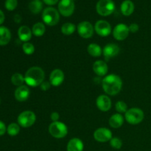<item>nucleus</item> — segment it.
I'll return each instance as SVG.
<instances>
[{"mask_svg":"<svg viewBox=\"0 0 151 151\" xmlns=\"http://www.w3.org/2000/svg\"><path fill=\"white\" fill-rule=\"evenodd\" d=\"M36 1H40V0H36Z\"/></svg>","mask_w":151,"mask_h":151,"instance_id":"ea45409f","label":"nucleus"},{"mask_svg":"<svg viewBox=\"0 0 151 151\" xmlns=\"http://www.w3.org/2000/svg\"><path fill=\"white\" fill-rule=\"evenodd\" d=\"M46 32L45 25L41 22H37L32 26V35L36 37H41L44 35Z\"/></svg>","mask_w":151,"mask_h":151,"instance_id":"b1692460","label":"nucleus"},{"mask_svg":"<svg viewBox=\"0 0 151 151\" xmlns=\"http://www.w3.org/2000/svg\"><path fill=\"white\" fill-rule=\"evenodd\" d=\"M51 83H50V81H44V82L42 83L40 85V88H41V89L42 90V91H47V90H49L50 88V87H51Z\"/></svg>","mask_w":151,"mask_h":151,"instance_id":"473e14b6","label":"nucleus"},{"mask_svg":"<svg viewBox=\"0 0 151 151\" xmlns=\"http://www.w3.org/2000/svg\"><path fill=\"white\" fill-rule=\"evenodd\" d=\"M20 132V125L18 123L12 122L7 127V133L10 137H16Z\"/></svg>","mask_w":151,"mask_h":151,"instance_id":"bb28decb","label":"nucleus"},{"mask_svg":"<svg viewBox=\"0 0 151 151\" xmlns=\"http://www.w3.org/2000/svg\"><path fill=\"white\" fill-rule=\"evenodd\" d=\"M124 117L121 114H114L109 119V125L113 128H119L123 125Z\"/></svg>","mask_w":151,"mask_h":151,"instance_id":"4be33fe9","label":"nucleus"},{"mask_svg":"<svg viewBox=\"0 0 151 151\" xmlns=\"http://www.w3.org/2000/svg\"><path fill=\"white\" fill-rule=\"evenodd\" d=\"M128 27H129L130 32H133V33H134V32H137V31L139 30V25L137 24V23L131 24Z\"/></svg>","mask_w":151,"mask_h":151,"instance_id":"72a5a7b5","label":"nucleus"},{"mask_svg":"<svg viewBox=\"0 0 151 151\" xmlns=\"http://www.w3.org/2000/svg\"><path fill=\"white\" fill-rule=\"evenodd\" d=\"M119 52H120V49H119V46L116 44L111 43V44H108L107 45L105 46L103 50V54L106 60H109L110 58L117 55Z\"/></svg>","mask_w":151,"mask_h":151,"instance_id":"dca6fc26","label":"nucleus"},{"mask_svg":"<svg viewBox=\"0 0 151 151\" xmlns=\"http://www.w3.org/2000/svg\"><path fill=\"white\" fill-rule=\"evenodd\" d=\"M73 1H75V0H73Z\"/></svg>","mask_w":151,"mask_h":151,"instance_id":"37998d69","label":"nucleus"},{"mask_svg":"<svg viewBox=\"0 0 151 151\" xmlns=\"http://www.w3.org/2000/svg\"><path fill=\"white\" fill-rule=\"evenodd\" d=\"M11 83L16 86H21L24 85V83H25L24 76L20 73L13 74L11 77Z\"/></svg>","mask_w":151,"mask_h":151,"instance_id":"cd10ccee","label":"nucleus"},{"mask_svg":"<svg viewBox=\"0 0 151 151\" xmlns=\"http://www.w3.org/2000/svg\"><path fill=\"white\" fill-rule=\"evenodd\" d=\"M103 91L111 96L119 94L122 87V81L120 77L115 74L106 75L102 81Z\"/></svg>","mask_w":151,"mask_h":151,"instance_id":"f257e3e1","label":"nucleus"},{"mask_svg":"<svg viewBox=\"0 0 151 151\" xmlns=\"http://www.w3.org/2000/svg\"><path fill=\"white\" fill-rule=\"evenodd\" d=\"M94 30L100 36L107 37L111 32V26L107 21L99 20L95 23Z\"/></svg>","mask_w":151,"mask_h":151,"instance_id":"9b49d317","label":"nucleus"},{"mask_svg":"<svg viewBox=\"0 0 151 151\" xmlns=\"http://www.w3.org/2000/svg\"><path fill=\"white\" fill-rule=\"evenodd\" d=\"M42 20L48 26H55L60 21V13L54 7H48L43 10Z\"/></svg>","mask_w":151,"mask_h":151,"instance_id":"7ed1b4c3","label":"nucleus"},{"mask_svg":"<svg viewBox=\"0 0 151 151\" xmlns=\"http://www.w3.org/2000/svg\"><path fill=\"white\" fill-rule=\"evenodd\" d=\"M129 27L125 24L116 25L113 29V36L117 41H123L129 35Z\"/></svg>","mask_w":151,"mask_h":151,"instance_id":"f8f14e48","label":"nucleus"},{"mask_svg":"<svg viewBox=\"0 0 151 151\" xmlns=\"http://www.w3.org/2000/svg\"><path fill=\"white\" fill-rule=\"evenodd\" d=\"M77 29L79 35L83 38H90L94 34V29L93 25L89 22L84 21L78 24Z\"/></svg>","mask_w":151,"mask_h":151,"instance_id":"1a4fd4ad","label":"nucleus"},{"mask_svg":"<svg viewBox=\"0 0 151 151\" xmlns=\"http://www.w3.org/2000/svg\"><path fill=\"white\" fill-rule=\"evenodd\" d=\"M36 115L32 111H24L19 115L17 118L18 124L22 128H29L35 124Z\"/></svg>","mask_w":151,"mask_h":151,"instance_id":"0eeeda50","label":"nucleus"},{"mask_svg":"<svg viewBox=\"0 0 151 151\" xmlns=\"http://www.w3.org/2000/svg\"><path fill=\"white\" fill-rule=\"evenodd\" d=\"M30 151H35V150H30Z\"/></svg>","mask_w":151,"mask_h":151,"instance_id":"79ce46f5","label":"nucleus"},{"mask_svg":"<svg viewBox=\"0 0 151 151\" xmlns=\"http://www.w3.org/2000/svg\"><path fill=\"white\" fill-rule=\"evenodd\" d=\"M18 5L17 0H6L4 2V7L9 11H13Z\"/></svg>","mask_w":151,"mask_h":151,"instance_id":"2f4dec72","label":"nucleus"},{"mask_svg":"<svg viewBox=\"0 0 151 151\" xmlns=\"http://www.w3.org/2000/svg\"><path fill=\"white\" fill-rule=\"evenodd\" d=\"M64 73L60 69H55L50 73V82L53 86H59L64 81Z\"/></svg>","mask_w":151,"mask_h":151,"instance_id":"4468645a","label":"nucleus"},{"mask_svg":"<svg viewBox=\"0 0 151 151\" xmlns=\"http://www.w3.org/2000/svg\"><path fill=\"white\" fill-rule=\"evenodd\" d=\"M135 6L131 0H125L121 4L120 10L122 14L125 16H129L134 13Z\"/></svg>","mask_w":151,"mask_h":151,"instance_id":"412c9836","label":"nucleus"},{"mask_svg":"<svg viewBox=\"0 0 151 151\" xmlns=\"http://www.w3.org/2000/svg\"><path fill=\"white\" fill-rule=\"evenodd\" d=\"M96 105H97V107L98 108L99 110L103 112H106L109 111L111 109L112 103L110 97H108L107 95H105V94H102L97 98Z\"/></svg>","mask_w":151,"mask_h":151,"instance_id":"ddd939ff","label":"nucleus"},{"mask_svg":"<svg viewBox=\"0 0 151 151\" xmlns=\"http://www.w3.org/2000/svg\"><path fill=\"white\" fill-rule=\"evenodd\" d=\"M4 19H5V16H4V13H3L2 10H0V25H1L3 23H4Z\"/></svg>","mask_w":151,"mask_h":151,"instance_id":"4c0bfd02","label":"nucleus"},{"mask_svg":"<svg viewBox=\"0 0 151 151\" xmlns=\"http://www.w3.org/2000/svg\"><path fill=\"white\" fill-rule=\"evenodd\" d=\"M22 50L25 54L27 55H31L35 52V47L32 43L25 42L24 43L23 46H22Z\"/></svg>","mask_w":151,"mask_h":151,"instance_id":"c85d7f7f","label":"nucleus"},{"mask_svg":"<svg viewBox=\"0 0 151 151\" xmlns=\"http://www.w3.org/2000/svg\"><path fill=\"white\" fill-rule=\"evenodd\" d=\"M115 109L119 114H125V112L128 110L127 104L124 101H122V100L116 102V104H115Z\"/></svg>","mask_w":151,"mask_h":151,"instance_id":"c756f323","label":"nucleus"},{"mask_svg":"<svg viewBox=\"0 0 151 151\" xmlns=\"http://www.w3.org/2000/svg\"><path fill=\"white\" fill-rule=\"evenodd\" d=\"M30 94V90L27 86L22 85L19 86L14 92L15 98L19 102H24L28 100Z\"/></svg>","mask_w":151,"mask_h":151,"instance_id":"2eb2a0df","label":"nucleus"},{"mask_svg":"<svg viewBox=\"0 0 151 151\" xmlns=\"http://www.w3.org/2000/svg\"><path fill=\"white\" fill-rule=\"evenodd\" d=\"M75 5L73 0H60L58 2V12L65 17H69L73 14Z\"/></svg>","mask_w":151,"mask_h":151,"instance_id":"6e6552de","label":"nucleus"},{"mask_svg":"<svg viewBox=\"0 0 151 151\" xmlns=\"http://www.w3.org/2000/svg\"><path fill=\"white\" fill-rule=\"evenodd\" d=\"M13 19H14V22H16V23H20L21 21H22V17H21L20 15L16 14L14 16V18H13Z\"/></svg>","mask_w":151,"mask_h":151,"instance_id":"58836bf2","label":"nucleus"},{"mask_svg":"<svg viewBox=\"0 0 151 151\" xmlns=\"http://www.w3.org/2000/svg\"><path fill=\"white\" fill-rule=\"evenodd\" d=\"M125 118L131 125H138L141 123L145 118V114L139 108H131L125 114Z\"/></svg>","mask_w":151,"mask_h":151,"instance_id":"20e7f679","label":"nucleus"},{"mask_svg":"<svg viewBox=\"0 0 151 151\" xmlns=\"http://www.w3.org/2000/svg\"><path fill=\"white\" fill-rule=\"evenodd\" d=\"M59 118H60V115L58 112H52L50 115V119L52 122H58L59 120Z\"/></svg>","mask_w":151,"mask_h":151,"instance_id":"c9c22d12","label":"nucleus"},{"mask_svg":"<svg viewBox=\"0 0 151 151\" xmlns=\"http://www.w3.org/2000/svg\"><path fill=\"white\" fill-rule=\"evenodd\" d=\"M94 138L98 142H110L112 137V132L107 128H97L94 133Z\"/></svg>","mask_w":151,"mask_h":151,"instance_id":"9d476101","label":"nucleus"},{"mask_svg":"<svg viewBox=\"0 0 151 151\" xmlns=\"http://www.w3.org/2000/svg\"><path fill=\"white\" fill-rule=\"evenodd\" d=\"M29 9L33 14H38L43 9V3L41 1L32 0L29 2Z\"/></svg>","mask_w":151,"mask_h":151,"instance_id":"393cba45","label":"nucleus"},{"mask_svg":"<svg viewBox=\"0 0 151 151\" xmlns=\"http://www.w3.org/2000/svg\"><path fill=\"white\" fill-rule=\"evenodd\" d=\"M83 142L79 138H73L70 139L66 146L67 151H83Z\"/></svg>","mask_w":151,"mask_h":151,"instance_id":"6ab92c4d","label":"nucleus"},{"mask_svg":"<svg viewBox=\"0 0 151 151\" xmlns=\"http://www.w3.org/2000/svg\"><path fill=\"white\" fill-rule=\"evenodd\" d=\"M45 73L41 67L32 66L26 72L24 75V81L27 86L30 87H36L41 85L44 81Z\"/></svg>","mask_w":151,"mask_h":151,"instance_id":"f03ea898","label":"nucleus"},{"mask_svg":"<svg viewBox=\"0 0 151 151\" xmlns=\"http://www.w3.org/2000/svg\"><path fill=\"white\" fill-rule=\"evenodd\" d=\"M11 32L10 30L4 26H0V46H5L10 41Z\"/></svg>","mask_w":151,"mask_h":151,"instance_id":"aec40b11","label":"nucleus"},{"mask_svg":"<svg viewBox=\"0 0 151 151\" xmlns=\"http://www.w3.org/2000/svg\"><path fill=\"white\" fill-rule=\"evenodd\" d=\"M0 103H1V100H0Z\"/></svg>","mask_w":151,"mask_h":151,"instance_id":"a19ab883","label":"nucleus"},{"mask_svg":"<svg viewBox=\"0 0 151 151\" xmlns=\"http://www.w3.org/2000/svg\"><path fill=\"white\" fill-rule=\"evenodd\" d=\"M76 27L74 24L67 22L62 25L61 27V32L65 35H71L75 32Z\"/></svg>","mask_w":151,"mask_h":151,"instance_id":"a878e982","label":"nucleus"},{"mask_svg":"<svg viewBox=\"0 0 151 151\" xmlns=\"http://www.w3.org/2000/svg\"><path fill=\"white\" fill-rule=\"evenodd\" d=\"M43 1H44V2L46 4H47V5L52 6L57 4L59 1V0H43Z\"/></svg>","mask_w":151,"mask_h":151,"instance_id":"e433bc0d","label":"nucleus"},{"mask_svg":"<svg viewBox=\"0 0 151 151\" xmlns=\"http://www.w3.org/2000/svg\"><path fill=\"white\" fill-rule=\"evenodd\" d=\"M32 35V29L26 25L21 26L18 29V36L23 42H28L31 39Z\"/></svg>","mask_w":151,"mask_h":151,"instance_id":"a211bd4d","label":"nucleus"},{"mask_svg":"<svg viewBox=\"0 0 151 151\" xmlns=\"http://www.w3.org/2000/svg\"><path fill=\"white\" fill-rule=\"evenodd\" d=\"M110 145L116 150H119L122 147V142L118 137H113L110 140Z\"/></svg>","mask_w":151,"mask_h":151,"instance_id":"7c9ffc66","label":"nucleus"},{"mask_svg":"<svg viewBox=\"0 0 151 151\" xmlns=\"http://www.w3.org/2000/svg\"><path fill=\"white\" fill-rule=\"evenodd\" d=\"M50 135L56 139H62L68 134V128L63 122L58 121L52 122L49 126Z\"/></svg>","mask_w":151,"mask_h":151,"instance_id":"39448f33","label":"nucleus"},{"mask_svg":"<svg viewBox=\"0 0 151 151\" xmlns=\"http://www.w3.org/2000/svg\"><path fill=\"white\" fill-rule=\"evenodd\" d=\"M93 71L99 77H103L107 75L109 67L106 63L103 60H96L93 64Z\"/></svg>","mask_w":151,"mask_h":151,"instance_id":"f3484780","label":"nucleus"},{"mask_svg":"<svg viewBox=\"0 0 151 151\" xmlns=\"http://www.w3.org/2000/svg\"><path fill=\"white\" fill-rule=\"evenodd\" d=\"M96 10L102 16H109L115 10V4L112 0H100L96 5Z\"/></svg>","mask_w":151,"mask_h":151,"instance_id":"423d86ee","label":"nucleus"},{"mask_svg":"<svg viewBox=\"0 0 151 151\" xmlns=\"http://www.w3.org/2000/svg\"><path fill=\"white\" fill-rule=\"evenodd\" d=\"M6 132H7V127L4 122L0 120V137L4 135Z\"/></svg>","mask_w":151,"mask_h":151,"instance_id":"f704fd0d","label":"nucleus"},{"mask_svg":"<svg viewBox=\"0 0 151 151\" xmlns=\"http://www.w3.org/2000/svg\"><path fill=\"white\" fill-rule=\"evenodd\" d=\"M87 51L90 55L95 58L100 57L103 54V50L101 49L100 46L97 44H94V43H91L88 46Z\"/></svg>","mask_w":151,"mask_h":151,"instance_id":"5701e85b","label":"nucleus"}]
</instances>
